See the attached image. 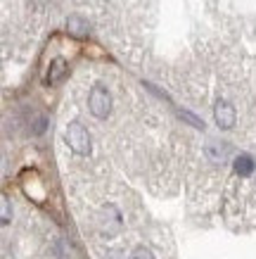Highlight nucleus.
<instances>
[{"mask_svg": "<svg viewBox=\"0 0 256 259\" xmlns=\"http://www.w3.org/2000/svg\"><path fill=\"white\" fill-rule=\"evenodd\" d=\"M67 143H69V148L76 152V155H88L90 152V134H88V128L83 124H74L67 126Z\"/></svg>", "mask_w": 256, "mask_h": 259, "instance_id": "nucleus-1", "label": "nucleus"}, {"mask_svg": "<svg viewBox=\"0 0 256 259\" xmlns=\"http://www.w3.org/2000/svg\"><path fill=\"white\" fill-rule=\"evenodd\" d=\"M88 107H90V112H93V117L107 119L109 110H112V98H109L107 88L105 86H93L90 98H88Z\"/></svg>", "mask_w": 256, "mask_h": 259, "instance_id": "nucleus-2", "label": "nucleus"}, {"mask_svg": "<svg viewBox=\"0 0 256 259\" xmlns=\"http://www.w3.org/2000/svg\"><path fill=\"white\" fill-rule=\"evenodd\" d=\"M235 107L230 105V102L225 100H218L216 107H214V119H216L218 128H233L235 126Z\"/></svg>", "mask_w": 256, "mask_h": 259, "instance_id": "nucleus-3", "label": "nucleus"}, {"mask_svg": "<svg viewBox=\"0 0 256 259\" xmlns=\"http://www.w3.org/2000/svg\"><path fill=\"white\" fill-rule=\"evenodd\" d=\"M67 76V62H64L62 57H55L53 62H50V69H47V83L55 86V83H60V81Z\"/></svg>", "mask_w": 256, "mask_h": 259, "instance_id": "nucleus-4", "label": "nucleus"}, {"mask_svg": "<svg viewBox=\"0 0 256 259\" xmlns=\"http://www.w3.org/2000/svg\"><path fill=\"white\" fill-rule=\"evenodd\" d=\"M235 171L240 174L242 179H247L254 174V159L249 157V155H240V157H235Z\"/></svg>", "mask_w": 256, "mask_h": 259, "instance_id": "nucleus-5", "label": "nucleus"}, {"mask_svg": "<svg viewBox=\"0 0 256 259\" xmlns=\"http://www.w3.org/2000/svg\"><path fill=\"white\" fill-rule=\"evenodd\" d=\"M67 29H69V33H74V36H85L88 33V24L81 19V17H69V22H67Z\"/></svg>", "mask_w": 256, "mask_h": 259, "instance_id": "nucleus-6", "label": "nucleus"}, {"mask_svg": "<svg viewBox=\"0 0 256 259\" xmlns=\"http://www.w3.org/2000/svg\"><path fill=\"white\" fill-rule=\"evenodd\" d=\"M131 259H155V257H152V252H149L147 247H142V245H140V247H135V250H133Z\"/></svg>", "mask_w": 256, "mask_h": 259, "instance_id": "nucleus-7", "label": "nucleus"}, {"mask_svg": "<svg viewBox=\"0 0 256 259\" xmlns=\"http://www.w3.org/2000/svg\"><path fill=\"white\" fill-rule=\"evenodd\" d=\"M3 224H10V204H8V200H3Z\"/></svg>", "mask_w": 256, "mask_h": 259, "instance_id": "nucleus-8", "label": "nucleus"}]
</instances>
